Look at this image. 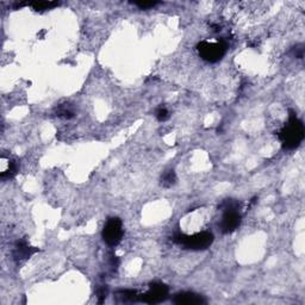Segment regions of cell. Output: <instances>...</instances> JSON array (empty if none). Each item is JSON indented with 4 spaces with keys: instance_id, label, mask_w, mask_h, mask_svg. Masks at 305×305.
<instances>
[{
    "instance_id": "cell-1",
    "label": "cell",
    "mask_w": 305,
    "mask_h": 305,
    "mask_svg": "<svg viewBox=\"0 0 305 305\" xmlns=\"http://www.w3.org/2000/svg\"><path fill=\"white\" fill-rule=\"evenodd\" d=\"M305 136L304 124L295 116L294 112H291L290 118L286 125L279 131V138L284 149L292 150L298 148L303 142Z\"/></svg>"
},
{
    "instance_id": "cell-2",
    "label": "cell",
    "mask_w": 305,
    "mask_h": 305,
    "mask_svg": "<svg viewBox=\"0 0 305 305\" xmlns=\"http://www.w3.org/2000/svg\"><path fill=\"white\" fill-rule=\"evenodd\" d=\"M223 216H222L221 223H219V229L223 234H231L236 229H238L241 224V216L240 204L234 199H227L222 203L221 205Z\"/></svg>"
},
{
    "instance_id": "cell-3",
    "label": "cell",
    "mask_w": 305,
    "mask_h": 305,
    "mask_svg": "<svg viewBox=\"0 0 305 305\" xmlns=\"http://www.w3.org/2000/svg\"><path fill=\"white\" fill-rule=\"evenodd\" d=\"M173 241L179 246L192 250H204L214 242V234L210 231H200L192 235H185L183 233L174 234Z\"/></svg>"
},
{
    "instance_id": "cell-4",
    "label": "cell",
    "mask_w": 305,
    "mask_h": 305,
    "mask_svg": "<svg viewBox=\"0 0 305 305\" xmlns=\"http://www.w3.org/2000/svg\"><path fill=\"white\" fill-rule=\"evenodd\" d=\"M199 55L205 61L215 63L218 62L225 55L228 50V44L224 41H218V42H206L203 41L197 46Z\"/></svg>"
},
{
    "instance_id": "cell-5",
    "label": "cell",
    "mask_w": 305,
    "mask_h": 305,
    "mask_svg": "<svg viewBox=\"0 0 305 305\" xmlns=\"http://www.w3.org/2000/svg\"><path fill=\"white\" fill-rule=\"evenodd\" d=\"M124 236V229L123 223L118 217H111L106 221L101 237H103L104 242L109 247L118 246Z\"/></svg>"
},
{
    "instance_id": "cell-6",
    "label": "cell",
    "mask_w": 305,
    "mask_h": 305,
    "mask_svg": "<svg viewBox=\"0 0 305 305\" xmlns=\"http://www.w3.org/2000/svg\"><path fill=\"white\" fill-rule=\"evenodd\" d=\"M168 287L162 282H152L145 293H139V301L147 304H159L168 298Z\"/></svg>"
},
{
    "instance_id": "cell-7",
    "label": "cell",
    "mask_w": 305,
    "mask_h": 305,
    "mask_svg": "<svg viewBox=\"0 0 305 305\" xmlns=\"http://www.w3.org/2000/svg\"><path fill=\"white\" fill-rule=\"evenodd\" d=\"M173 303L179 305H200L205 304L206 300L203 295L197 294L195 292H180L174 295Z\"/></svg>"
},
{
    "instance_id": "cell-8",
    "label": "cell",
    "mask_w": 305,
    "mask_h": 305,
    "mask_svg": "<svg viewBox=\"0 0 305 305\" xmlns=\"http://www.w3.org/2000/svg\"><path fill=\"white\" fill-rule=\"evenodd\" d=\"M36 250L37 249H34L33 247L29 246L27 241H19L14 249V257L16 261H23V260H27L29 256L33 255Z\"/></svg>"
},
{
    "instance_id": "cell-9",
    "label": "cell",
    "mask_w": 305,
    "mask_h": 305,
    "mask_svg": "<svg viewBox=\"0 0 305 305\" xmlns=\"http://www.w3.org/2000/svg\"><path fill=\"white\" fill-rule=\"evenodd\" d=\"M17 173V164L11 159L5 157L2 158V172H0V178L3 180L11 179Z\"/></svg>"
},
{
    "instance_id": "cell-10",
    "label": "cell",
    "mask_w": 305,
    "mask_h": 305,
    "mask_svg": "<svg viewBox=\"0 0 305 305\" xmlns=\"http://www.w3.org/2000/svg\"><path fill=\"white\" fill-rule=\"evenodd\" d=\"M117 298L122 303H137L139 301V293L135 290H120L117 292Z\"/></svg>"
},
{
    "instance_id": "cell-11",
    "label": "cell",
    "mask_w": 305,
    "mask_h": 305,
    "mask_svg": "<svg viewBox=\"0 0 305 305\" xmlns=\"http://www.w3.org/2000/svg\"><path fill=\"white\" fill-rule=\"evenodd\" d=\"M177 183V174L173 170H168L161 176V186L165 189H170Z\"/></svg>"
},
{
    "instance_id": "cell-12",
    "label": "cell",
    "mask_w": 305,
    "mask_h": 305,
    "mask_svg": "<svg viewBox=\"0 0 305 305\" xmlns=\"http://www.w3.org/2000/svg\"><path fill=\"white\" fill-rule=\"evenodd\" d=\"M25 5L31 6L34 10H36V11H43V10H49L55 8V6L59 5V3L56 2H31V3H27Z\"/></svg>"
},
{
    "instance_id": "cell-13",
    "label": "cell",
    "mask_w": 305,
    "mask_h": 305,
    "mask_svg": "<svg viewBox=\"0 0 305 305\" xmlns=\"http://www.w3.org/2000/svg\"><path fill=\"white\" fill-rule=\"evenodd\" d=\"M57 116L61 117V118L69 119V118H72L73 116H74V112H73V111L69 109V107L61 106L59 110H57Z\"/></svg>"
},
{
    "instance_id": "cell-14",
    "label": "cell",
    "mask_w": 305,
    "mask_h": 305,
    "mask_svg": "<svg viewBox=\"0 0 305 305\" xmlns=\"http://www.w3.org/2000/svg\"><path fill=\"white\" fill-rule=\"evenodd\" d=\"M155 116H157L158 120H160V122H165V120H167L170 118V112H168V110L166 107L160 106L157 110V112H155Z\"/></svg>"
},
{
    "instance_id": "cell-15",
    "label": "cell",
    "mask_w": 305,
    "mask_h": 305,
    "mask_svg": "<svg viewBox=\"0 0 305 305\" xmlns=\"http://www.w3.org/2000/svg\"><path fill=\"white\" fill-rule=\"evenodd\" d=\"M131 4L137 6V8L141 10H148V9L155 8V6L159 5V3L158 2H132Z\"/></svg>"
}]
</instances>
